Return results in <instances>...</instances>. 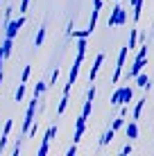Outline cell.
Returning <instances> with one entry per match:
<instances>
[{
	"label": "cell",
	"instance_id": "f546056e",
	"mask_svg": "<svg viewBox=\"0 0 154 156\" xmlns=\"http://www.w3.org/2000/svg\"><path fill=\"white\" fill-rule=\"evenodd\" d=\"M2 79H5V73H2V70H0V84H2Z\"/></svg>",
	"mask_w": 154,
	"mask_h": 156
},
{
	"label": "cell",
	"instance_id": "5bb4252c",
	"mask_svg": "<svg viewBox=\"0 0 154 156\" xmlns=\"http://www.w3.org/2000/svg\"><path fill=\"white\" fill-rule=\"evenodd\" d=\"M145 102H147V98L143 95V98L136 102V106H134V120H141V115H143V109H145Z\"/></svg>",
	"mask_w": 154,
	"mask_h": 156
},
{
	"label": "cell",
	"instance_id": "d4e9b609",
	"mask_svg": "<svg viewBox=\"0 0 154 156\" xmlns=\"http://www.w3.org/2000/svg\"><path fill=\"white\" fill-rule=\"evenodd\" d=\"M75 154H77V143H73L70 147L66 149V156H75Z\"/></svg>",
	"mask_w": 154,
	"mask_h": 156
},
{
	"label": "cell",
	"instance_id": "7a4b0ae2",
	"mask_svg": "<svg viewBox=\"0 0 154 156\" xmlns=\"http://www.w3.org/2000/svg\"><path fill=\"white\" fill-rule=\"evenodd\" d=\"M127 55H129V48L123 45L118 52V61H116V70H113V77H111V84H118L120 77H123V70H125V61H127Z\"/></svg>",
	"mask_w": 154,
	"mask_h": 156
},
{
	"label": "cell",
	"instance_id": "7c38bea8",
	"mask_svg": "<svg viewBox=\"0 0 154 156\" xmlns=\"http://www.w3.org/2000/svg\"><path fill=\"white\" fill-rule=\"evenodd\" d=\"M125 133H127V140H136L138 138V125H136V120H131L125 127Z\"/></svg>",
	"mask_w": 154,
	"mask_h": 156
},
{
	"label": "cell",
	"instance_id": "ac0fdd59",
	"mask_svg": "<svg viewBox=\"0 0 154 156\" xmlns=\"http://www.w3.org/2000/svg\"><path fill=\"white\" fill-rule=\"evenodd\" d=\"M68 98H70V95H66V93L61 95V100H59V106H57V115H61L63 111H66V106H68Z\"/></svg>",
	"mask_w": 154,
	"mask_h": 156
},
{
	"label": "cell",
	"instance_id": "3957f363",
	"mask_svg": "<svg viewBox=\"0 0 154 156\" xmlns=\"http://www.w3.org/2000/svg\"><path fill=\"white\" fill-rule=\"evenodd\" d=\"M36 106H39V98H32L30 102H27V111H25V120H23V133H27V129H30V125L36 120Z\"/></svg>",
	"mask_w": 154,
	"mask_h": 156
},
{
	"label": "cell",
	"instance_id": "44dd1931",
	"mask_svg": "<svg viewBox=\"0 0 154 156\" xmlns=\"http://www.w3.org/2000/svg\"><path fill=\"white\" fill-rule=\"evenodd\" d=\"M23 98H25V84H20L18 88H16V95H14V100H16V102H23Z\"/></svg>",
	"mask_w": 154,
	"mask_h": 156
},
{
	"label": "cell",
	"instance_id": "277c9868",
	"mask_svg": "<svg viewBox=\"0 0 154 156\" xmlns=\"http://www.w3.org/2000/svg\"><path fill=\"white\" fill-rule=\"evenodd\" d=\"M125 23H127V9L120 7V5H116L111 16H109V20H107V25L109 27H116V25H125Z\"/></svg>",
	"mask_w": 154,
	"mask_h": 156
},
{
	"label": "cell",
	"instance_id": "4fadbf2b",
	"mask_svg": "<svg viewBox=\"0 0 154 156\" xmlns=\"http://www.w3.org/2000/svg\"><path fill=\"white\" fill-rule=\"evenodd\" d=\"M12 48H14V39H9V36H5L2 45H0V55H2V59H7L9 55H12Z\"/></svg>",
	"mask_w": 154,
	"mask_h": 156
},
{
	"label": "cell",
	"instance_id": "52a82bcc",
	"mask_svg": "<svg viewBox=\"0 0 154 156\" xmlns=\"http://www.w3.org/2000/svg\"><path fill=\"white\" fill-rule=\"evenodd\" d=\"M86 120H88V118H84V115H79L77 120H75V133H73V143H79V140H82L84 131H86Z\"/></svg>",
	"mask_w": 154,
	"mask_h": 156
},
{
	"label": "cell",
	"instance_id": "d6986e66",
	"mask_svg": "<svg viewBox=\"0 0 154 156\" xmlns=\"http://www.w3.org/2000/svg\"><path fill=\"white\" fill-rule=\"evenodd\" d=\"M45 90H48V82H39V84L34 86V95H36V98H39V95H43Z\"/></svg>",
	"mask_w": 154,
	"mask_h": 156
},
{
	"label": "cell",
	"instance_id": "e0dca14e",
	"mask_svg": "<svg viewBox=\"0 0 154 156\" xmlns=\"http://www.w3.org/2000/svg\"><path fill=\"white\" fill-rule=\"evenodd\" d=\"M45 25H41V27H39V32H36V36H34V45L36 48H41V45H43V41H45Z\"/></svg>",
	"mask_w": 154,
	"mask_h": 156
},
{
	"label": "cell",
	"instance_id": "30bf717a",
	"mask_svg": "<svg viewBox=\"0 0 154 156\" xmlns=\"http://www.w3.org/2000/svg\"><path fill=\"white\" fill-rule=\"evenodd\" d=\"M136 86H138V88H143V90H150L152 88V79H150V75H147V73H138V75H136Z\"/></svg>",
	"mask_w": 154,
	"mask_h": 156
},
{
	"label": "cell",
	"instance_id": "9c48e42d",
	"mask_svg": "<svg viewBox=\"0 0 154 156\" xmlns=\"http://www.w3.org/2000/svg\"><path fill=\"white\" fill-rule=\"evenodd\" d=\"M12 129H14V120H5V129L0 133V152H5V147H7V138L12 133Z\"/></svg>",
	"mask_w": 154,
	"mask_h": 156
},
{
	"label": "cell",
	"instance_id": "ba28073f",
	"mask_svg": "<svg viewBox=\"0 0 154 156\" xmlns=\"http://www.w3.org/2000/svg\"><path fill=\"white\" fill-rule=\"evenodd\" d=\"M102 63H104V52H98V55H95L93 66H91V73H88V79H91V82H95V77H98V73H100V68H102Z\"/></svg>",
	"mask_w": 154,
	"mask_h": 156
},
{
	"label": "cell",
	"instance_id": "cb8c5ba5",
	"mask_svg": "<svg viewBox=\"0 0 154 156\" xmlns=\"http://www.w3.org/2000/svg\"><path fill=\"white\" fill-rule=\"evenodd\" d=\"M57 79H59V68H57V70L52 73V79H50V82H48V88H52V86L57 84Z\"/></svg>",
	"mask_w": 154,
	"mask_h": 156
},
{
	"label": "cell",
	"instance_id": "d6a6232c",
	"mask_svg": "<svg viewBox=\"0 0 154 156\" xmlns=\"http://www.w3.org/2000/svg\"><path fill=\"white\" fill-rule=\"evenodd\" d=\"M152 34H154V30H152Z\"/></svg>",
	"mask_w": 154,
	"mask_h": 156
},
{
	"label": "cell",
	"instance_id": "8fae6325",
	"mask_svg": "<svg viewBox=\"0 0 154 156\" xmlns=\"http://www.w3.org/2000/svg\"><path fill=\"white\" fill-rule=\"evenodd\" d=\"M123 88V93H120V104H131V100H134V88L131 86H120Z\"/></svg>",
	"mask_w": 154,
	"mask_h": 156
},
{
	"label": "cell",
	"instance_id": "1f68e13d",
	"mask_svg": "<svg viewBox=\"0 0 154 156\" xmlns=\"http://www.w3.org/2000/svg\"><path fill=\"white\" fill-rule=\"evenodd\" d=\"M0 5H2V0H0Z\"/></svg>",
	"mask_w": 154,
	"mask_h": 156
},
{
	"label": "cell",
	"instance_id": "2e32d148",
	"mask_svg": "<svg viewBox=\"0 0 154 156\" xmlns=\"http://www.w3.org/2000/svg\"><path fill=\"white\" fill-rule=\"evenodd\" d=\"M113 136H116V131H113V129H107V131H104L102 133V138H100V147H107V145L111 143V140H113Z\"/></svg>",
	"mask_w": 154,
	"mask_h": 156
},
{
	"label": "cell",
	"instance_id": "603a6c76",
	"mask_svg": "<svg viewBox=\"0 0 154 156\" xmlns=\"http://www.w3.org/2000/svg\"><path fill=\"white\" fill-rule=\"evenodd\" d=\"M141 12H143V2L141 5H134V14H131V16H134V20H141Z\"/></svg>",
	"mask_w": 154,
	"mask_h": 156
},
{
	"label": "cell",
	"instance_id": "8992f818",
	"mask_svg": "<svg viewBox=\"0 0 154 156\" xmlns=\"http://www.w3.org/2000/svg\"><path fill=\"white\" fill-rule=\"evenodd\" d=\"M23 25H25V14H20V16H18L16 20H9V23L5 25V27H7V30H5V36L14 39V36H16V34L20 32V27H23Z\"/></svg>",
	"mask_w": 154,
	"mask_h": 156
},
{
	"label": "cell",
	"instance_id": "6da1fadb",
	"mask_svg": "<svg viewBox=\"0 0 154 156\" xmlns=\"http://www.w3.org/2000/svg\"><path fill=\"white\" fill-rule=\"evenodd\" d=\"M136 57H134V63H131V68H129V73H127V79H134L136 75H138L143 68H145V63H147V43H143V45L136 48Z\"/></svg>",
	"mask_w": 154,
	"mask_h": 156
},
{
	"label": "cell",
	"instance_id": "7402d4cb",
	"mask_svg": "<svg viewBox=\"0 0 154 156\" xmlns=\"http://www.w3.org/2000/svg\"><path fill=\"white\" fill-rule=\"evenodd\" d=\"M30 75H32V66H25L23 68V75H20V84H27Z\"/></svg>",
	"mask_w": 154,
	"mask_h": 156
},
{
	"label": "cell",
	"instance_id": "4316f807",
	"mask_svg": "<svg viewBox=\"0 0 154 156\" xmlns=\"http://www.w3.org/2000/svg\"><path fill=\"white\" fill-rule=\"evenodd\" d=\"M102 2L104 0H93V9L95 12H102Z\"/></svg>",
	"mask_w": 154,
	"mask_h": 156
},
{
	"label": "cell",
	"instance_id": "ffe728a7",
	"mask_svg": "<svg viewBox=\"0 0 154 156\" xmlns=\"http://www.w3.org/2000/svg\"><path fill=\"white\" fill-rule=\"evenodd\" d=\"M120 93H123V88H116V90H113V95H111V100H109L111 106H118V104H120Z\"/></svg>",
	"mask_w": 154,
	"mask_h": 156
},
{
	"label": "cell",
	"instance_id": "4dcf8cb0",
	"mask_svg": "<svg viewBox=\"0 0 154 156\" xmlns=\"http://www.w3.org/2000/svg\"><path fill=\"white\" fill-rule=\"evenodd\" d=\"M0 70H2V55H0Z\"/></svg>",
	"mask_w": 154,
	"mask_h": 156
},
{
	"label": "cell",
	"instance_id": "5b68a950",
	"mask_svg": "<svg viewBox=\"0 0 154 156\" xmlns=\"http://www.w3.org/2000/svg\"><path fill=\"white\" fill-rule=\"evenodd\" d=\"M55 136H57V127L52 125V127H48L43 140H41V145H39V156H45L48 152H50V143H52V138H55Z\"/></svg>",
	"mask_w": 154,
	"mask_h": 156
},
{
	"label": "cell",
	"instance_id": "f1b7e54d",
	"mask_svg": "<svg viewBox=\"0 0 154 156\" xmlns=\"http://www.w3.org/2000/svg\"><path fill=\"white\" fill-rule=\"evenodd\" d=\"M143 2V0H129V5H131V7H134V5H141Z\"/></svg>",
	"mask_w": 154,
	"mask_h": 156
},
{
	"label": "cell",
	"instance_id": "9a60e30c",
	"mask_svg": "<svg viewBox=\"0 0 154 156\" xmlns=\"http://www.w3.org/2000/svg\"><path fill=\"white\" fill-rule=\"evenodd\" d=\"M138 39H141V36H138V30H131V32H129V43H127V48H129V52L138 48Z\"/></svg>",
	"mask_w": 154,
	"mask_h": 156
},
{
	"label": "cell",
	"instance_id": "83f0119b",
	"mask_svg": "<svg viewBox=\"0 0 154 156\" xmlns=\"http://www.w3.org/2000/svg\"><path fill=\"white\" fill-rule=\"evenodd\" d=\"M18 152H20V140H18V143H16V147L12 149V156H16V154H18Z\"/></svg>",
	"mask_w": 154,
	"mask_h": 156
},
{
	"label": "cell",
	"instance_id": "484cf974",
	"mask_svg": "<svg viewBox=\"0 0 154 156\" xmlns=\"http://www.w3.org/2000/svg\"><path fill=\"white\" fill-rule=\"evenodd\" d=\"M131 152H134V147H131V140L127 143V145H125L123 149H120V154H131Z\"/></svg>",
	"mask_w": 154,
	"mask_h": 156
}]
</instances>
